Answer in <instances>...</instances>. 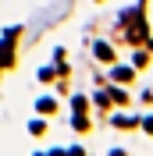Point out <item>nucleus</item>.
I'll return each instance as SVG.
<instances>
[{"mask_svg":"<svg viewBox=\"0 0 153 156\" xmlns=\"http://www.w3.org/2000/svg\"><path fill=\"white\" fill-rule=\"evenodd\" d=\"M96 57L100 60H114V50L107 46V43H96Z\"/></svg>","mask_w":153,"mask_h":156,"instance_id":"2","label":"nucleus"},{"mask_svg":"<svg viewBox=\"0 0 153 156\" xmlns=\"http://www.w3.org/2000/svg\"><path fill=\"white\" fill-rule=\"evenodd\" d=\"M29 131H32V135H43V131H47V124H43V121H32Z\"/></svg>","mask_w":153,"mask_h":156,"instance_id":"5","label":"nucleus"},{"mask_svg":"<svg viewBox=\"0 0 153 156\" xmlns=\"http://www.w3.org/2000/svg\"><path fill=\"white\" fill-rule=\"evenodd\" d=\"M39 110H43V114H50V110H54V99L43 96V99H39Z\"/></svg>","mask_w":153,"mask_h":156,"instance_id":"4","label":"nucleus"},{"mask_svg":"<svg viewBox=\"0 0 153 156\" xmlns=\"http://www.w3.org/2000/svg\"><path fill=\"white\" fill-rule=\"evenodd\" d=\"M18 32H21V29H7L4 39H0V68L14 64V39H18Z\"/></svg>","mask_w":153,"mask_h":156,"instance_id":"1","label":"nucleus"},{"mask_svg":"<svg viewBox=\"0 0 153 156\" xmlns=\"http://www.w3.org/2000/svg\"><path fill=\"white\" fill-rule=\"evenodd\" d=\"M114 78H118V82H128V78H132V71H128V68H114Z\"/></svg>","mask_w":153,"mask_h":156,"instance_id":"3","label":"nucleus"}]
</instances>
